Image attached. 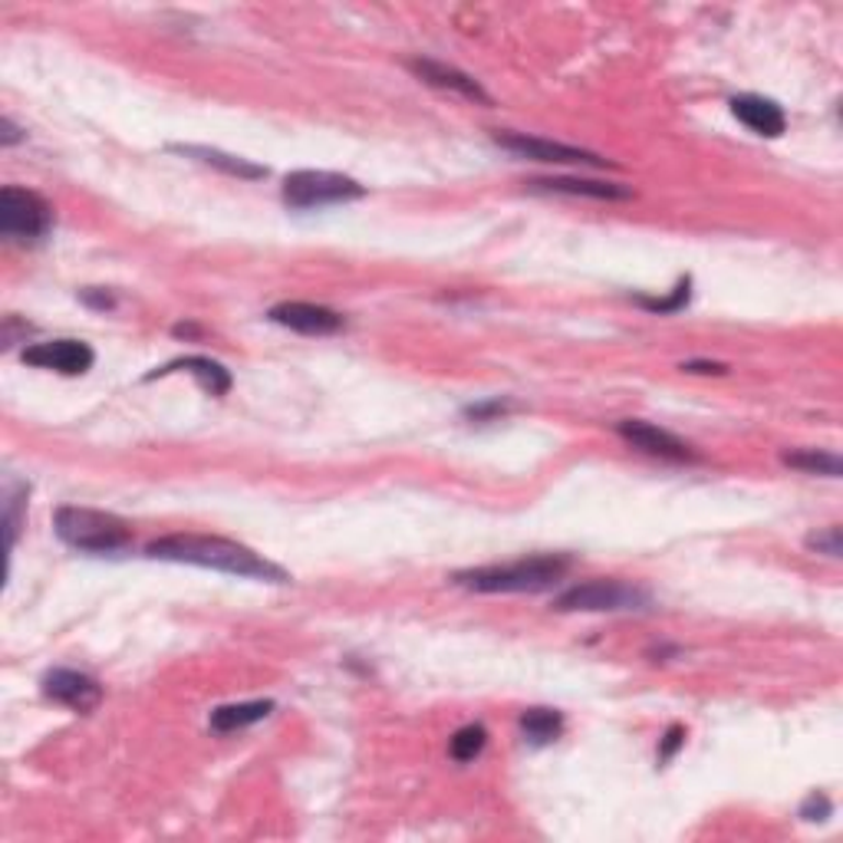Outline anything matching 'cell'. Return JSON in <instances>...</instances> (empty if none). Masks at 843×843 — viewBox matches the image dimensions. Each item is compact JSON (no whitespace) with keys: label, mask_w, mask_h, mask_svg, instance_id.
Listing matches in <instances>:
<instances>
[{"label":"cell","mask_w":843,"mask_h":843,"mask_svg":"<svg viewBox=\"0 0 843 843\" xmlns=\"http://www.w3.org/2000/svg\"><path fill=\"white\" fill-rule=\"evenodd\" d=\"M152 561H172V564H192L205 570H221L231 577H247V580H264V584H287V570L261 557L257 551L215 538V534H169L149 544L146 551Z\"/></svg>","instance_id":"cell-1"},{"label":"cell","mask_w":843,"mask_h":843,"mask_svg":"<svg viewBox=\"0 0 843 843\" xmlns=\"http://www.w3.org/2000/svg\"><path fill=\"white\" fill-rule=\"evenodd\" d=\"M570 561L561 554H538L515 564H492L475 570H459L452 580L475 593H541L564 580Z\"/></svg>","instance_id":"cell-2"},{"label":"cell","mask_w":843,"mask_h":843,"mask_svg":"<svg viewBox=\"0 0 843 843\" xmlns=\"http://www.w3.org/2000/svg\"><path fill=\"white\" fill-rule=\"evenodd\" d=\"M54 528L63 544L83 554H119L132 544V531L123 518L96 508L67 505L54 515Z\"/></svg>","instance_id":"cell-3"},{"label":"cell","mask_w":843,"mask_h":843,"mask_svg":"<svg viewBox=\"0 0 843 843\" xmlns=\"http://www.w3.org/2000/svg\"><path fill=\"white\" fill-rule=\"evenodd\" d=\"M366 188L349 178V175H336V172H293L284 178V201L293 211H313V208H326V205H343V201H356L362 198Z\"/></svg>","instance_id":"cell-4"},{"label":"cell","mask_w":843,"mask_h":843,"mask_svg":"<svg viewBox=\"0 0 843 843\" xmlns=\"http://www.w3.org/2000/svg\"><path fill=\"white\" fill-rule=\"evenodd\" d=\"M564 613H623V610H646L649 593L633 584L620 580H590L564 590L554 603Z\"/></svg>","instance_id":"cell-5"},{"label":"cell","mask_w":843,"mask_h":843,"mask_svg":"<svg viewBox=\"0 0 843 843\" xmlns=\"http://www.w3.org/2000/svg\"><path fill=\"white\" fill-rule=\"evenodd\" d=\"M54 228V208L27 188L8 185L0 192V234L14 241H41Z\"/></svg>","instance_id":"cell-6"},{"label":"cell","mask_w":843,"mask_h":843,"mask_svg":"<svg viewBox=\"0 0 843 843\" xmlns=\"http://www.w3.org/2000/svg\"><path fill=\"white\" fill-rule=\"evenodd\" d=\"M495 142L521 159L531 162H551V165H590V169H607L613 162H607L597 152L577 149V146H564V142H551V139H538V136H524V132H495Z\"/></svg>","instance_id":"cell-7"},{"label":"cell","mask_w":843,"mask_h":843,"mask_svg":"<svg viewBox=\"0 0 843 843\" xmlns=\"http://www.w3.org/2000/svg\"><path fill=\"white\" fill-rule=\"evenodd\" d=\"M616 436H620L623 442H630L633 449L653 455V459H662V462H695L692 446H685L682 439H675V436L666 432V429L649 426V422H643V418H623V422H616Z\"/></svg>","instance_id":"cell-8"},{"label":"cell","mask_w":843,"mask_h":843,"mask_svg":"<svg viewBox=\"0 0 843 843\" xmlns=\"http://www.w3.org/2000/svg\"><path fill=\"white\" fill-rule=\"evenodd\" d=\"M24 362L37 369H54L63 376H83L93 369L96 353L83 339H50V343H34L24 349Z\"/></svg>","instance_id":"cell-9"},{"label":"cell","mask_w":843,"mask_h":843,"mask_svg":"<svg viewBox=\"0 0 843 843\" xmlns=\"http://www.w3.org/2000/svg\"><path fill=\"white\" fill-rule=\"evenodd\" d=\"M277 326H287L293 333H303V336H330V333H339L343 330V316L330 307H320V303H303V300H287V303H277L270 307L267 313Z\"/></svg>","instance_id":"cell-10"},{"label":"cell","mask_w":843,"mask_h":843,"mask_svg":"<svg viewBox=\"0 0 843 843\" xmlns=\"http://www.w3.org/2000/svg\"><path fill=\"white\" fill-rule=\"evenodd\" d=\"M44 695L73 708V712H93L103 702V689L96 679L77 669H54L44 675Z\"/></svg>","instance_id":"cell-11"},{"label":"cell","mask_w":843,"mask_h":843,"mask_svg":"<svg viewBox=\"0 0 843 843\" xmlns=\"http://www.w3.org/2000/svg\"><path fill=\"white\" fill-rule=\"evenodd\" d=\"M408 70H412L422 83H429V86H436V90H449V93H459V96H465V100H472V103L492 106V96L482 90V83L472 80L469 73L455 70V67H446V63H436V60H412Z\"/></svg>","instance_id":"cell-12"},{"label":"cell","mask_w":843,"mask_h":843,"mask_svg":"<svg viewBox=\"0 0 843 843\" xmlns=\"http://www.w3.org/2000/svg\"><path fill=\"white\" fill-rule=\"evenodd\" d=\"M731 116L748 126L754 136H764V139H777L784 129H787V116L784 109L774 103V100H764V96H735L731 100Z\"/></svg>","instance_id":"cell-13"},{"label":"cell","mask_w":843,"mask_h":843,"mask_svg":"<svg viewBox=\"0 0 843 843\" xmlns=\"http://www.w3.org/2000/svg\"><path fill=\"white\" fill-rule=\"evenodd\" d=\"M172 372H192L195 379H201V385H205L211 395H224V392L231 389V372H228L221 362L208 359V356H182V359H172V362H165L162 369L149 372L146 382L165 379V376H172Z\"/></svg>","instance_id":"cell-14"},{"label":"cell","mask_w":843,"mask_h":843,"mask_svg":"<svg viewBox=\"0 0 843 843\" xmlns=\"http://www.w3.org/2000/svg\"><path fill=\"white\" fill-rule=\"evenodd\" d=\"M172 152L188 155V159H195V162H201V165H215V169H221V172H228V175H234V178H267V169H264V165H254V162H247V159H241V155H228V152H221V149L172 146Z\"/></svg>","instance_id":"cell-15"},{"label":"cell","mask_w":843,"mask_h":843,"mask_svg":"<svg viewBox=\"0 0 843 843\" xmlns=\"http://www.w3.org/2000/svg\"><path fill=\"white\" fill-rule=\"evenodd\" d=\"M534 188L557 192V195H584V198H607V201H623L633 198V188L613 185V182H584V178H534Z\"/></svg>","instance_id":"cell-16"},{"label":"cell","mask_w":843,"mask_h":843,"mask_svg":"<svg viewBox=\"0 0 843 843\" xmlns=\"http://www.w3.org/2000/svg\"><path fill=\"white\" fill-rule=\"evenodd\" d=\"M274 712V702L270 698H261V702H238V705H221L211 712V728L228 735V731H241V728H251L257 721H264L267 715Z\"/></svg>","instance_id":"cell-17"},{"label":"cell","mask_w":843,"mask_h":843,"mask_svg":"<svg viewBox=\"0 0 843 843\" xmlns=\"http://www.w3.org/2000/svg\"><path fill=\"white\" fill-rule=\"evenodd\" d=\"M521 731H524V741L534 744V748H544L551 741L561 738L564 731V715L557 708H528L521 715Z\"/></svg>","instance_id":"cell-18"},{"label":"cell","mask_w":843,"mask_h":843,"mask_svg":"<svg viewBox=\"0 0 843 843\" xmlns=\"http://www.w3.org/2000/svg\"><path fill=\"white\" fill-rule=\"evenodd\" d=\"M787 469H797L804 475H827V478H840L843 475V462L833 452H817V449H804V452H787L784 455Z\"/></svg>","instance_id":"cell-19"},{"label":"cell","mask_w":843,"mask_h":843,"mask_svg":"<svg viewBox=\"0 0 843 843\" xmlns=\"http://www.w3.org/2000/svg\"><path fill=\"white\" fill-rule=\"evenodd\" d=\"M485 744H488V731H485V725H465V728H459V731L452 735V741H449V754H452L459 764H469V761H475V758L485 751Z\"/></svg>","instance_id":"cell-20"},{"label":"cell","mask_w":843,"mask_h":843,"mask_svg":"<svg viewBox=\"0 0 843 843\" xmlns=\"http://www.w3.org/2000/svg\"><path fill=\"white\" fill-rule=\"evenodd\" d=\"M692 297V277H682L669 297H636V303L649 313H679L682 307H689Z\"/></svg>","instance_id":"cell-21"},{"label":"cell","mask_w":843,"mask_h":843,"mask_svg":"<svg viewBox=\"0 0 843 843\" xmlns=\"http://www.w3.org/2000/svg\"><path fill=\"white\" fill-rule=\"evenodd\" d=\"M807 547L817 551V554H827V557H840V551H843L840 528L833 524V528H823V531L810 534V538H807Z\"/></svg>","instance_id":"cell-22"},{"label":"cell","mask_w":843,"mask_h":843,"mask_svg":"<svg viewBox=\"0 0 843 843\" xmlns=\"http://www.w3.org/2000/svg\"><path fill=\"white\" fill-rule=\"evenodd\" d=\"M830 813H833V804H830L827 794H817V790H813V794L800 804V817H804V820H827Z\"/></svg>","instance_id":"cell-23"},{"label":"cell","mask_w":843,"mask_h":843,"mask_svg":"<svg viewBox=\"0 0 843 843\" xmlns=\"http://www.w3.org/2000/svg\"><path fill=\"white\" fill-rule=\"evenodd\" d=\"M685 744V728L682 725H672L669 731H666V738H662V744H659V761L666 764V761H672L675 758V751Z\"/></svg>","instance_id":"cell-24"},{"label":"cell","mask_w":843,"mask_h":843,"mask_svg":"<svg viewBox=\"0 0 843 843\" xmlns=\"http://www.w3.org/2000/svg\"><path fill=\"white\" fill-rule=\"evenodd\" d=\"M511 405L508 402H501V399H492V402H478V405H472L465 415L469 418H475V422H485V418H498V415H505Z\"/></svg>","instance_id":"cell-25"},{"label":"cell","mask_w":843,"mask_h":843,"mask_svg":"<svg viewBox=\"0 0 843 843\" xmlns=\"http://www.w3.org/2000/svg\"><path fill=\"white\" fill-rule=\"evenodd\" d=\"M80 297H83V303L93 307V310H113V307H116V297L106 293V290H100V287H86Z\"/></svg>","instance_id":"cell-26"},{"label":"cell","mask_w":843,"mask_h":843,"mask_svg":"<svg viewBox=\"0 0 843 843\" xmlns=\"http://www.w3.org/2000/svg\"><path fill=\"white\" fill-rule=\"evenodd\" d=\"M682 369L685 372H725L728 366H721V362H682Z\"/></svg>","instance_id":"cell-27"},{"label":"cell","mask_w":843,"mask_h":843,"mask_svg":"<svg viewBox=\"0 0 843 843\" xmlns=\"http://www.w3.org/2000/svg\"><path fill=\"white\" fill-rule=\"evenodd\" d=\"M0 139H4V146H14L21 139V129L11 119H4V136H0Z\"/></svg>","instance_id":"cell-28"},{"label":"cell","mask_w":843,"mask_h":843,"mask_svg":"<svg viewBox=\"0 0 843 843\" xmlns=\"http://www.w3.org/2000/svg\"><path fill=\"white\" fill-rule=\"evenodd\" d=\"M172 333H175V336H195V333H198V326H192V323H178Z\"/></svg>","instance_id":"cell-29"}]
</instances>
